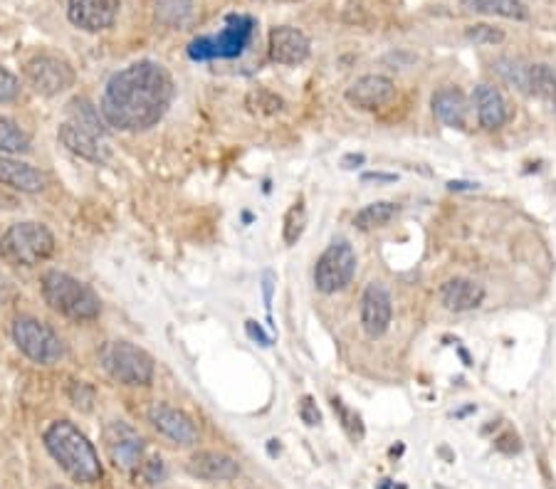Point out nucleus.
Here are the masks:
<instances>
[{
    "label": "nucleus",
    "mask_w": 556,
    "mask_h": 489,
    "mask_svg": "<svg viewBox=\"0 0 556 489\" xmlns=\"http://www.w3.org/2000/svg\"><path fill=\"white\" fill-rule=\"evenodd\" d=\"M13 341L35 364H57L65 356V341L50 324L35 317H18L13 322Z\"/></svg>",
    "instance_id": "obj_7"
},
{
    "label": "nucleus",
    "mask_w": 556,
    "mask_h": 489,
    "mask_svg": "<svg viewBox=\"0 0 556 489\" xmlns=\"http://www.w3.org/2000/svg\"><path fill=\"white\" fill-rule=\"evenodd\" d=\"M309 52H312V42L302 30L290 28V25H280V28L270 30V57L277 65H302L309 57Z\"/></svg>",
    "instance_id": "obj_17"
},
{
    "label": "nucleus",
    "mask_w": 556,
    "mask_h": 489,
    "mask_svg": "<svg viewBox=\"0 0 556 489\" xmlns=\"http://www.w3.org/2000/svg\"><path fill=\"white\" fill-rule=\"evenodd\" d=\"M366 163L364 154H346L342 159V168H359Z\"/></svg>",
    "instance_id": "obj_39"
},
{
    "label": "nucleus",
    "mask_w": 556,
    "mask_h": 489,
    "mask_svg": "<svg viewBox=\"0 0 556 489\" xmlns=\"http://www.w3.org/2000/svg\"><path fill=\"white\" fill-rule=\"evenodd\" d=\"M188 472L196 480L206 482H230L240 475V465L225 452L201 450L188 460Z\"/></svg>",
    "instance_id": "obj_19"
},
{
    "label": "nucleus",
    "mask_w": 556,
    "mask_h": 489,
    "mask_svg": "<svg viewBox=\"0 0 556 489\" xmlns=\"http://www.w3.org/2000/svg\"><path fill=\"white\" fill-rule=\"evenodd\" d=\"M176 84L171 72L154 60L124 67L107 82L99 102L104 124L119 131H146L169 112Z\"/></svg>",
    "instance_id": "obj_1"
},
{
    "label": "nucleus",
    "mask_w": 556,
    "mask_h": 489,
    "mask_svg": "<svg viewBox=\"0 0 556 489\" xmlns=\"http://www.w3.org/2000/svg\"><path fill=\"white\" fill-rule=\"evenodd\" d=\"M361 326H364L369 339H381L386 334L393 319V299L391 292L381 282H371L361 294L359 307Z\"/></svg>",
    "instance_id": "obj_12"
},
{
    "label": "nucleus",
    "mask_w": 556,
    "mask_h": 489,
    "mask_svg": "<svg viewBox=\"0 0 556 489\" xmlns=\"http://www.w3.org/2000/svg\"><path fill=\"white\" fill-rule=\"evenodd\" d=\"M430 107L440 124L453 126V129L465 126V119H468V99L458 87H440L430 99Z\"/></svg>",
    "instance_id": "obj_22"
},
{
    "label": "nucleus",
    "mask_w": 556,
    "mask_h": 489,
    "mask_svg": "<svg viewBox=\"0 0 556 489\" xmlns=\"http://www.w3.org/2000/svg\"><path fill=\"white\" fill-rule=\"evenodd\" d=\"M255 33V20L250 15H230L225 28L218 35H203L191 40L188 57L196 62L235 60L245 52Z\"/></svg>",
    "instance_id": "obj_5"
},
{
    "label": "nucleus",
    "mask_w": 556,
    "mask_h": 489,
    "mask_svg": "<svg viewBox=\"0 0 556 489\" xmlns=\"http://www.w3.org/2000/svg\"><path fill=\"white\" fill-rule=\"evenodd\" d=\"M267 450H270V455H277V452H280V440H270Z\"/></svg>",
    "instance_id": "obj_42"
},
{
    "label": "nucleus",
    "mask_w": 556,
    "mask_h": 489,
    "mask_svg": "<svg viewBox=\"0 0 556 489\" xmlns=\"http://www.w3.org/2000/svg\"><path fill=\"white\" fill-rule=\"evenodd\" d=\"M262 289H265V304H267V309H270V302H272V275L270 272H267L265 280H262Z\"/></svg>",
    "instance_id": "obj_41"
},
{
    "label": "nucleus",
    "mask_w": 556,
    "mask_h": 489,
    "mask_svg": "<svg viewBox=\"0 0 556 489\" xmlns=\"http://www.w3.org/2000/svg\"><path fill=\"white\" fill-rule=\"evenodd\" d=\"M30 151V136L10 119L0 117V154L15 156Z\"/></svg>",
    "instance_id": "obj_26"
},
{
    "label": "nucleus",
    "mask_w": 556,
    "mask_h": 489,
    "mask_svg": "<svg viewBox=\"0 0 556 489\" xmlns=\"http://www.w3.org/2000/svg\"><path fill=\"white\" fill-rule=\"evenodd\" d=\"M15 297H18V287L5 272H0V304H10Z\"/></svg>",
    "instance_id": "obj_36"
},
{
    "label": "nucleus",
    "mask_w": 556,
    "mask_h": 489,
    "mask_svg": "<svg viewBox=\"0 0 556 489\" xmlns=\"http://www.w3.org/2000/svg\"><path fill=\"white\" fill-rule=\"evenodd\" d=\"M398 210L401 208L391 201H376V203L364 205V208L354 215V228L361 230V233L384 228V225H388L393 218H396Z\"/></svg>",
    "instance_id": "obj_24"
},
{
    "label": "nucleus",
    "mask_w": 556,
    "mask_h": 489,
    "mask_svg": "<svg viewBox=\"0 0 556 489\" xmlns=\"http://www.w3.org/2000/svg\"><path fill=\"white\" fill-rule=\"evenodd\" d=\"M463 10L477 15H497L507 20H527L529 10L522 0H460Z\"/></svg>",
    "instance_id": "obj_23"
},
{
    "label": "nucleus",
    "mask_w": 556,
    "mask_h": 489,
    "mask_svg": "<svg viewBox=\"0 0 556 489\" xmlns=\"http://www.w3.org/2000/svg\"><path fill=\"white\" fill-rule=\"evenodd\" d=\"M248 107L260 114H277L282 112L285 102H282V97H277V94L267 92V89H257V92L248 97Z\"/></svg>",
    "instance_id": "obj_29"
},
{
    "label": "nucleus",
    "mask_w": 556,
    "mask_h": 489,
    "mask_svg": "<svg viewBox=\"0 0 556 489\" xmlns=\"http://www.w3.org/2000/svg\"><path fill=\"white\" fill-rule=\"evenodd\" d=\"M344 97L351 107L374 112V109L386 107L396 97V84L386 75H364L346 87Z\"/></svg>",
    "instance_id": "obj_14"
},
{
    "label": "nucleus",
    "mask_w": 556,
    "mask_h": 489,
    "mask_svg": "<svg viewBox=\"0 0 556 489\" xmlns=\"http://www.w3.org/2000/svg\"><path fill=\"white\" fill-rule=\"evenodd\" d=\"M141 475H144V480L149 482V485H159V482L166 477L161 457H154V460H149V462H141Z\"/></svg>",
    "instance_id": "obj_34"
},
{
    "label": "nucleus",
    "mask_w": 556,
    "mask_h": 489,
    "mask_svg": "<svg viewBox=\"0 0 556 489\" xmlns=\"http://www.w3.org/2000/svg\"><path fill=\"white\" fill-rule=\"evenodd\" d=\"M245 329H248L250 339L257 341V344H260V346H270L272 344L270 336H267L265 331H262V326L257 324V322H253V319H248V322H245Z\"/></svg>",
    "instance_id": "obj_37"
},
{
    "label": "nucleus",
    "mask_w": 556,
    "mask_h": 489,
    "mask_svg": "<svg viewBox=\"0 0 556 489\" xmlns=\"http://www.w3.org/2000/svg\"><path fill=\"white\" fill-rule=\"evenodd\" d=\"M104 448H107L109 460L117 470L134 472L144 462L146 440L129 423L114 420L104 428Z\"/></svg>",
    "instance_id": "obj_11"
},
{
    "label": "nucleus",
    "mask_w": 556,
    "mask_h": 489,
    "mask_svg": "<svg viewBox=\"0 0 556 489\" xmlns=\"http://www.w3.org/2000/svg\"><path fill=\"white\" fill-rule=\"evenodd\" d=\"M356 275V252L346 240L332 243L314 265V287L322 294H337L351 285Z\"/></svg>",
    "instance_id": "obj_9"
},
{
    "label": "nucleus",
    "mask_w": 556,
    "mask_h": 489,
    "mask_svg": "<svg viewBox=\"0 0 556 489\" xmlns=\"http://www.w3.org/2000/svg\"><path fill=\"white\" fill-rule=\"evenodd\" d=\"M43 443L52 460L75 482L94 485L102 480V462L89 438L70 420H55L43 433Z\"/></svg>",
    "instance_id": "obj_2"
},
{
    "label": "nucleus",
    "mask_w": 556,
    "mask_h": 489,
    "mask_svg": "<svg viewBox=\"0 0 556 489\" xmlns=\"http://www.w3.org/2000/svg\"><path fill=\"white\" fill-rule=\"evenodd\" d=\"M304 228H307V208H304V198H297L290 205L285 215V225H282V238L285 245H297V240L302 238Z\"/></svg>",
    "instance_id": "obj_27"
},
{
    "label": "nucleus",
    "mask_w": 556,
    "mask_h": 489,
    "mask_svg": "<svg viewBox=\"0 0 556 489\" xmlns=\"http://www.w3.org/2000/svg\"><path fill=\"white\" fill-rule=\"evenodd\" d=\"M50 489H70V487H62V485H52Z\"/></svg>",
    "instance_id": "obj_43"
},
{
    "label": "nucleus",
    "mask_w": 556,
    "mask_h": 489,
    "mask_svg": "<svg viewBox=\"0 0 556 489\" xmlns=\"http://www.w3.org/2000/svg\"><path fill=\"white\" fill-rule=\"evenodd\" d=\"M20 94V82L13 72H8L5 67H0V104L13 102Z\"/></svg>",
    "instance_id": "obj_33"
},
{
    "label": "nucleus",
    "mask_w": 556,
    "mask_h": 489,
    "mask_svg": "<svg viewBox=\"0 0 556 489\" xmlns=\"http://www.w3.org/2000/svg\"><path fill=\"white\" fill-rule=\"evenodd\" d=\"M119 0H67V18L85 33H102L114 25Z\"/></svg>",
    "instance_id": "obj_13"
},
{
    "label": "nucleus",
    "mask_w": 556,
    "mask_h": 489,
    "mask_svg": "<svg viewBox=\"0 0 556 489\" xmlns=\"http://www.w3.org/2000/svg\"><path fill=\"white\" fill-rule=\"evenodd\" d=\"M67 396H70L72 406L82 413H89L94 406V398H97V391L85 381H72L70 388H67Z\"/></svg>",
    "instance_id": "obj_31"
},
{
    "label": "nucleus",
    "mask_w": 556,
    "mask_h": 489,
    "mask_svg": "<svg viewBox=\"0 0 556 489\" xmlns=\"http://www.w3.org/2000/svg\"><path fill=\"white\" fill-rule=\"evenodd\" d=\"M149 423L159 430L164 438H169L171 443L181 445V448H191L198 443V428L191 418H188L183 410L164 406V403H156L149 410Z\"/></svg>",
    "instance_id": "obj_15"
},
{
    "label": "nucleus",
    "mask_w": 556,
    "mask_h": 489,
    "mask_svg": "<svg viewBox=\"0 0 556 489\" xmlns=\"http://www.w3.org/2000/svg\"><path fill=\"white\" fill-rule=\"evenodd\" d=\"M55 235L50 228L35 220L15 223L0 235V260L10 267H35L52 257Z\"/></svg>",
    "instance_id": "obj_4"
},
{
    "label": "nucleus",
    "mask_w": 556,
    "mask_h": 489,
    "mask_svg": "<svg viewBox=\"0 0 556 489\" xmlns=\"http://www.w3.org/2000/svg\"><path fill=\"white\" fill-rule=\"evenodd\" d=\"M396 173H384V171H369L361 173V183H396Z\"/></svg>",
    "instance_id": "obj_38"
},
{
    "label": "nucleus",
    "mask_w": 556,
    "mask_h": 489,
    "mask_svg": "<svg viewBox=\"0 0 556 489\" xmlns=\"http://www.w3.org/2000/svg\"><path fill=\"white\" fill-rule=\"evenodd\" d=\"M297 413H300L302 423L309 425V428H317L322 425V410H319L317 401L312 396H302L300 406H297Z\"/></svg>",
    "instance_id": "obj_32"
},
{
    "label": "nucleus",
    "mask_w": 556,
    "mask_h": 489,
    "mask_svg": "<svg viewBox=\"0 0 556 489\" xmlns=\"http://www.w3.org/2000/svg\"><path fill=\"white\" fill-rule=\"evenodd\" d=\"M57 139H60V144L65 146L67 151H72V154L89 163L109 161V146L104 144V136L94 134V131L82 129V126L72 122H65L57 129Z\"/></svg>",
    "instance_id": "obj_16"
},
{
    "label": "nucleus",
    "mask_w": 556,
    "mask_h": 489,
    "mask_svg": "<svg viewBox=\"0 0 556 489\" xmlns=\"http://www.w3.org/2000/svg\"><path fill=\"white\" fill-rule=\"evenodd\" d=\"M465 38L470 42H475V45H482V47H490V45H500L502 40H505V30L500 28H492V25H470L468 30H465Z\"/></svg>",
    "instance_id": "obj_30"
},
{
    "label": "nucleus",
    "mask_w": 556,
    "mask_h": 489,
    "mask_svg": "<svg viewBox=\"0 0 556 489\" xmlns=\"http://www.w3.org/2000/svg\"><path fill=\"white\" fill-rule=\"evenodd\" d=\"M495 450H500V452H505V455H517L519 450H522V440H519V435L517 433H505V435H500V438L495 440Z\"/></svg>",
    "instance_id": "obj_35"
},
{
    "label": "nucleus",
    "mask_w": 556,
    "mask_h": 489,
    "mask_svg": "<svg viewBox=\"0 0 556 489\" xmlns=\"http://www.w3.org/2000/svg\"><path fill=\"white\" fill-rule=\"evenodd\" d=\"M25 80L40 97H57L75 84V70L57 55H35L25 62Z\"/></svg>",
    "instance_id": "obj_10"
},
{
    "label": "nucleus",
    "mask_w": 556,
    "mask_h": 489,
    "mask_svg": "<svg viewBox=\"0 0 556 489\" xmlns=\"http://www.w3.org/2000/svg\"><path fill=\"white\" fill-rule=\"evenodd\" d=\"M472 99H475L477 122H480L482 129L495 131L510 122V107H507V99L502 97V92L497 87H492V84H477Z\"/></svg>",
    "instance_id": "obj_21"
},
{
    "label": "nucleus",
    "mask_w": 556,
    "mask_h": 489,
    "mask_svg": "<svg viewBox=\"0 0 556 489\" xmlns=\"http://www.w3.org/2000/svg\"><path fill=\"white\" fill-rule=\"evenodd\" d=\"M0 186H8L18 193H40L45 191L47 176L28 161L0 154Z\"/></svg>",
    "instance_id": "obj_18"
},
{
    "label": "nucleus",
    "mask_w": 556,
    "mask_h": 489,
    "mask_svg": "<svg viewBox=\"0 0 556 489\" xmlns=\"http://www.w3.org/2000/svg\"><path fill=\"white\" fill-rule=\"evenodd\" d=\"M492 70L500 75L502 82L519 89L529 97H542L556 102V67L544 65V62H522L512 57H502L492 65Z\"/></svg>",
    "instance_id": "obj_8"
},
{
    "label": "nucleus",
    "mask_w": 556,
    "mask_h": 489,
    "mask_svg": "<svg viewBox=\"0 0 556 489\" xmlns=\"http://www.w3.org/2000/svg\"><path fill=\"white\" fill-rule=\"evenodd\" d=\"M485 297V287H482L480 282L468 280V277H453V280H448L440 287V304H443L448 312L455 314L472 312V309H477L485 302Z\"/></svg>",
    "instance_id": "obj_20"
},
{
    "label": "nucleus",
    "mask_w": 556,
    "mask_h": 489,
    "mask_svg": "<svg viewBox=\"0 0 556 489\" xmlns=\"http://www.w3.org/2000/svg\"><path fill=\"white\" fill-rule=\"evenodd\" d=\"M477 183L472 181H450L448 183V191H477Z\"/></svg>",
    "instance_id": "obj_40"
},
{
    "label": "nucleus",
    "mask_w": 556,
    "mask_h": 489,
    "mask_svg": "<svg viewBox=\"0 0 556 489\" xmlns=\"http://www.w3.org/2000/svg\"><path fill=\"white\" fill-rule=\"evenodd\" d=\"M332 408H334V413H337L339 423H342L344 433L349 435V438L354 440V443H359V440H364L366 428H364V420H361V415L356 413L354 408L346 406L342 398H332Z\"/></svg>",
    "instance_id": "obj_28"
},
{
    "label": "nucleus",
    "mask_w": 556,
    "mask_h": 489,
    "mask_svg": "<svg viewBox=\"0 0 556 489\" xmlns=\"http://www.w3.org/2000/svg\"><path fill=\"white\" fill-rule=\"evenodd\" d=\"M43 299L52 312L72 319V322H92L102 312L97 292L67 272L50 270L43 275Z\"/></svg>",
    "instance_id": "obj_3"
},
{
    "label": "nucleus",
    "mask_w": 556,
    "mask_h": 489,
    "mask_svg": "<svg viewBox=\"0 0 556 489\" xmlns=\"http://www.w3.org/2000/svg\"><path fill=\"white\" fill-rule=\"evenodd\" d=\"M99 364L122 386H149L154 381V359L131 341H107L99 349Z\"/></svg>",
    "instance_id": "obj_6"
},
{
    "label": "nucleus",
    "mask_w": 556,
    "mask_h": 489,
    "mask_svg": "<svg viewBox=\"0 0 556 489\" xmlns=\"http://www.w3.org/2000/svg\"><path fill=\"white\" fill-rule=\"evenodd\" d=\"M67 114H70V122L82 126V129H89L94 131V134L104 136L107 134V129H104V119L102 114H99V109L94 107L89 99H72L70 104H67Z\"/></svg>",
    "instance_id": "obj_25"
}]
</instances>
